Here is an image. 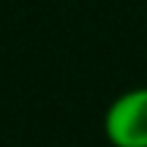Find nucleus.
<instances>
[{"instance_id":"obj_1","label":"nucleus","mask_w":147,"mask_h":147,"mask_svg":"<svg viewBox=\"0 0 147 147\" xmlns=\"http://www.w3.org/2000/svg\"><path fill=\"white\" fill-rule=\"evenodd\" d=\"M104 134L115 147H147V84L120 93L106 106Z\"/></svg>"}]
</instances>
